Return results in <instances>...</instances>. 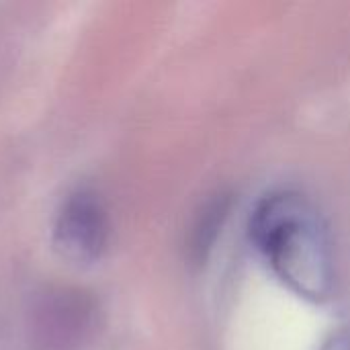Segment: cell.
I'll use <instances>...</instances> for the list:
<instances>
[{
	"label": "cell",
	"instance_id": "2",
	"mask_svg": "<svg viewBox=\"0 0 350 350\" xmlns=\"http://www.w3.org/2000/svg\"><path fill=\"white\" fill-rule=\"evenodd\" d=\"M109 215L92 191L78 189L70 193L55 217V246L72 260L90 262L103 254L109 242Z\"/></svg>",
	"mask_w": 350,
	"mask_h": 350
},
{
	"label": "cell",
	"instance_id": "5",
	"mask_svg": "<svg viewBox=\"0 0 350 350\" xmlns=\"http://www.w3.org/2000/svg\"><path fill=\"white\" fill-rule=\"evenodd\" d=\"M322 350H350V334H336V336H332Z\"/></svg>",
	"mask_w": 350,
	"mask_h": 350
},
{
	"label": "cell",
	"instance_id": "3",
	"mask_svg": "<svg viewBox=\"0 0 350 350\" xmlns=\"http://www.w3.org/2000/svg\"><path fill=\"white\" fill-rule=\"evenodd\" d=\"M92 306L90 299L70 287H59L47 291L37 308L33 318V328L41 345L62 349L82 336L90 324Z\"/></svg>",
	"mask_w": 350,
	"mask_h": 350
},
{
	"label": "cell",
	"instance_id": "4",
	"mask_svg": "<svg viewBox=\"0 0 350 350\" xmlns=\"http://www.w3.org/2000/svg\"><path fill=\"white\" fill-rule=\"evenodd\" d=\"M228 197L224 195H215L211 197L207 203L201 205V209L197 211L189 238H187V248L193 260H205L209 250L213 248L224 221L228 217Z\"/></svg>",
	"mask_w": 350,
	"mask_h": 350
},
{
	"label": "cell",
	"instance_id": "1",
	"mask_svg": "<svg viewBox=\"0 0 350 350\" xmlns=\"http://www.w3.org/2000/svg\"><path fill=\"white\" fill-rule=\"evenodd\" d=\"M250 240L273 273L299 297L324 301L334 289V256L316 207L299 193L265 195L250 215Z\"/></svg>",
	"mask_w": 350,
	"mask_h": 350
}]
</instances>
